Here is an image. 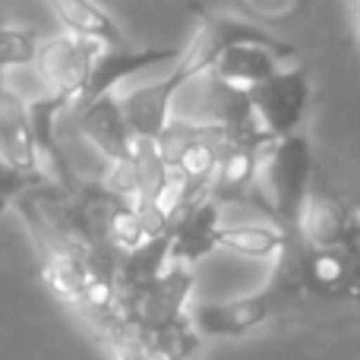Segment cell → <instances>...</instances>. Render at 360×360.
Returning a JSON list of instances; mask_svg holds the SVG:
<instances>
[{"label":"cell","mask_w":360,"mask_h":360,"mask_svg":"<svg viewBox=\"0 0 360 360\" xmlns=\"http://www.w3.org/2000/svg\"><path fill=\"white\" fill-rule=\"evenodd\" d=\"M288 307H294V300L278 285L269 281L262 291L243 294V297L218 300V304H196L186 316H190V326L196 329V335L240 338L259 329V326H266L269 319L288 313Z\"/></svg>","instance_id":"cell-3"},{"label":"cell","mask_w":360,"mask_h":360,"mask_svg":"<svg viewBox=\"0 0 360 360\" xmlns=\"http://www.w3.org/2000/svg\"><path fill=\"white\" fill-rule=\"evenodd\" d=\"M101 48H105V44L67 35V32L38 44L35 67H38V73H41V79L48 82V92L67 95L76 105V98H79L82 89H86L92 63Z\"/></svg>","instance_id":"cell-4"},{"label":"cell","mask_w":360,"mask_h":360,"mask_svg":"<svg viewBox=\"0 0 360 360\" xmlns=\"http://www.w3.org/2000/svg\"><path fill=\"white\" fill-rule=\"evenodd\" d=\"M4 89H6V73L0 70V92H4Z\"/></svg>","instance_id":"cell-18"},{"label":"cell","mask_w":360,"mask_h":360,"mask_svg":"<svg viewBox=\"0 0 360 360\" xmlns=\"http://www.w3.org/2000/svg\"><path fill=\"white\" fill-rule=\"evenodd\" d=\"M101 342L108 345V351H111L114 360H155L152 354H146V351L139 348V345L133 342V338L127 335L124 329H120V332H111V335H105Z\"/></svg>","instance_id":"cell-16"},{"label":"cell","mask_w":360,"mask_h":360,"mask_svg":"<svg viewBox=\"0 0 360 360\" xmlns=\"http://www.w3.org/2000/svg\"><path fill=\"white\" fill-rule=\"evenodd\" d=\"M48 180L51 177L44 174V171H22V168H16V165L0 158V215L16 205V199H22L25 193L38 190V186L48 184Z\"/></svg>","instance_id":"cell-15"},{"label":"cell","mask_w":360,"mask_h":360,"mask_svg":"<svg viewBox=\"0 0 360 360\" xmlns=\"http://www.w3.org/2000/svg\"><path fill=\"white\" fill-rule=\"evenodd\" d=\"M351 224H354V237H360V205H351Z\"/></svg>","instance_id":"cell-17"},{"label":"cell","mask_w":360,"mask_h":360,"mask_svg":"<svg viewBox=\"0 0 360 360\" xmlns=\"http://www.w3.org/2000/svg\"><path fill=\"white\" fill-rule=\"evenodd\" d=\"M186 86H190V79L171 63V70L158 82H149V86H139L133 92L120 95V111H124L130 130L136 133V139H152V143L162 139V133L171 124L174 98Z\"/></svg>","instance_id":"cell-6"},{"label":"cell","mask_w":360,"mask_h":360,"mask_svg":"<svg viewBox=\"0 0 360 360\" xmlns=\"http://www.w3.org/2000/svg\"><path fill=\"white\" fill-rule=\"evenodd\" d=\"M0 158L22 171H41L29 124V101L10 86L0 92Z\"/></svg>","instance_id":"cell-11"},{"label":"cell","mask_w":360,"mask_h":360,"mask_svg":"<svg viewBox=\"0 0 360 360\" xmlns=\"http://www.w3.org/2000/svg\"><path fill=\"white\" fill-rule=\"evenodd\" d=\"M48 6L60 19L67 35L89 38V41H98V44H127L124 29L95 0H48Z\"/></svg>","instance_id":"cell-12"},{"label":"cell","mask_w":360,"mask_h":360,"mask_svg":"<svg viewBox=\"0 0 360 360\" xmlns=\"http://www.w3.org/2000/svg\"><path fill=\"white\" fill-rule=\"evenodd\" d=\"M76 127L79 133L108 158V165H127L136 149V133L130 130L117 95L98 98L86 108H76Z\"/></svg>","instance_id":"cell-9"},{"label":"cell","mask_w":360,"mask_h":360,"mask_svg":"<svg viewBox=\"0 0 360 360\" xmlns=\"http://www.w3.org/2000/svg\"><path fill=\"white\" fill-rule=\"evenodd\" d=\"M357 19H360V16H357Z\"/></svg>","instance_id":"cell-20"},{"label":"cell","mask_w":360,"mask_h":360,"mask_svg":"<svg viewBox=\"0 0 360 360\" xmlns=\"http://www.w3.org/2000/svg\"><path fill=\"white\" fill-rule=\"evenodd\" d=\"M218 205L209 196L193 202L184 215L168 228L171 237V262L180 266H193L196 259H202L205 253L218 250Z\"/></svg>","instance_id":"cell-10"},{"label":"cell","mask_w":360,"mask_h":360,"mask_svg":"<svg viewBox=\"0 0 360 360\" xmlns=\"http://www.w3.org/2000/svg\"><path fill=\"white\" fill-rule=\"evenodd\" d=\"M310 180H313V149L300 133L278 139V143H269L262 149L259 180H256V193L262 190V199L256 205H262L269 212L275 228L285 231L288 240L294 237L300 205L310 196Z\"/></svg>","instance_id":"cell-1"},{"label":"cell","mask_w":360,"mask_h":360,"mask_svg":"<svg viewBox=\"0 0 360 360\" xmlns=\"http://www.w3.org/2000/svg\"><path fill=\"white\" fill-rule=\"evenodd\" d=\"M291 54L294 51L288 48V44H281V41H275L272 35H266V38H259V41L231 44V48L215 60V67H212L209 73L215 76V79L247 92L250 86H256V82L269 79L272 73H278Z\"/></svg>","instance_id":"cell-8"},{"label":"cell","mask_w":360,"mask_h":360,"mask_svg":"<svg viewBox=\"0 0 360 360\" xmlns=\"http://www.w3.org/2000/svg\"><path fill=\"white\" fill-rule=\"evenodd\" d=\"M357 16H360V0H357Z\"/></svg>","instance_id":"cell-19"},{"label":"cell","mask_w":360,"mask_h":360,"mask_svg":"<svg viewBox=\"0 0 360 360\" xmlns=\"http://www.w3.org/2000/svg\"><path fill=\"white\" fill-rule=\"evenodd\" d=\"M354 237V224H351V202L332 196V193H313L300 205L297 224H294V237L300 247L307 250H329L342 247Z\"/></svg>","instance_id":"cell-7"},{"label":"cell","mask_w":360,"mask_h":360,"mask_svg":"<svg viewBox=\"0 0 360 360\" xmlns=\"http://www.w3.org/2000/svg\"><path fill=\"white\" fill-rule=\"evenodd\" d=\"M288 237L275 224H221L218 247L250 259H275L285 250Z\"/></svg>","instance_id":"cell-13"},{"label":"cell","mask_w":360,"mask_h":360,"mask_svg":"<svg viewBox=\"0 0 360 360\" xmlns=\"http://www.w3.org/2000/svg\"><path fill=\"white\" fill-rule=\"evenodd\" d=\"M310 79L304 70L281 67L269 79L247 89V111L253 120V130L266 143H278L285 136L297 133V124L304 120L310 105Z\"/></svg>","instance_id":"cell-2"},{"label":"cell","mask_w":360,"mask_h":360,"mask_svg":"<svg viewBox=\"0 0 360 360\" xmlns=\"http://www.w3.org/2000/svg\"><path fill=\"white\" fill-rule=\"evenodd\" d=\"M180 51L174 48H139V44H105L98 51L92 63L89 82L82 89V95L76 98V108H86L98 98L114 95V89L124 79L136 76L139 70H152V67H165V63H177Z\"/></svg>","instance_id":"cell-5"},{"label":"cell","mask_w":360,"mask_h":360,"mask_svg":"<svg viewBox=\"0 0 360 360\" xmlns=\"http://www.w3.org/2000/svg\"><path fill=\"white\" fill-rule=\"evenodd\" d=\"M38 38L32 29L22 25H4L0 29V70H13V67H25V63H35L38 57Z\"/></svg>","instance_id":"cell-14"}]
</instances>
